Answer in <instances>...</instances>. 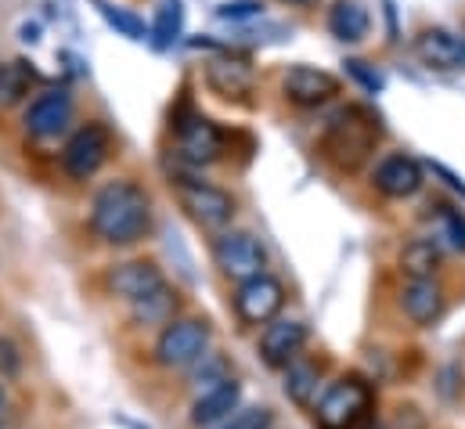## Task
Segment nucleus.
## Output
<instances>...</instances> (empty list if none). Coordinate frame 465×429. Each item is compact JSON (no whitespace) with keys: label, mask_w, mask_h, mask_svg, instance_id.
Returning a JSON list of instances; mask_svg holds the SVG:
<instances>
[{"label":"nucleus","mask_w":465,"mask_h":429,"mask_svg":"<svg viewBox=\"0 0 465 429\" xmlns=\"http://www.w3.org/2000/svg\"><path fill=\"white\" fill-rule=\"evenodd\" d=\"M152 227V199L141 185L119 177L98 188L91 203V231L109 245H134Z\"/></svg>","instance_id":"1"},{"label":"nucleus","mask_w":465,"mask_h":429,"mask_svg":"<svg viewBox=\"0 0 465 429\" xmlns=\"http://www.w3.org/2000/svg\"><path fill=\"white\" fill-rule=\"evenodd\" d=\"M379 134H382V126H379V115L375 112H368V108L361 105H350L329 123V130L322 137V152H325V159L336 170L353 174V170H361L371 159V152L379 145Z\"/></svg>","instance_id":"2"},{"label":"nucleus","mask_w":465,"mask_h":429,"mask_svg":"<svg viewBox=\"0 0 465 429\" xmlns=\"http://www.w3.org/2000/svg\"><path fill=\"white\" fill-rule=\"evenodd\" d=\"M371 412V386L361 375H347L322 390L314 404L318 429H364Z\"/></svg>","instance_id":"3"},{"label":"nucleus","mask_w":465,"mask_h":429,"mask_svg":"<svg viewBox=\"0 0 465 429\" xmlns=\"http://www.w3.org/2000/svg\"><path fill=\"white\" fill-rule=\"evenodd\" d=\"M210 324L199 318H173L155 339V361L163 368H192L203 354H210Z\"/></svg>","instance_id":"4"},{"label":"nucleus","mask_w":465,"mask_h":429,"mask_svg":"<svg viewBox=\"0 0 465 429\" xmlns=\"http://www.w3.org/2000/svg\"><path fill=\"white\" fill-rule=\"evenodd\" d=\"M173 192H177L181 210L192 216L199 227L221 231V227L232 224L234 199L224 188H217V185H210V181H195V177H177V181H173Z\"/></svg>","instance_id":"5"},{"label":"nucleus","mask_w":465,"mask_h":429,"mask_svg":"<svg viewBox=\"0 0 465 429\" xmlns=\"http://www.w3.org/2000/svg\"><path fill=\"white\" fill-rule=\"evenodd\" d=\"M213 264L221 267L224 278L242 285V282H249L256 274H267V249L249 231H224L213 242Z\"/></svg>","instance_id":"6"},{"label":"nucleus","mask_w":465,"mask_h":429,"mask_svg":"<svg viewBox=\"0 0 465 429\" xmlns=\"http://www.w3.org/2000/svg\"><path fill=\"white\" fill-rule=\"evenodd\" d=\"M109 152H113V134L102 123H87L69 137V145L62 152V166L73 181H91L105 166Z\"/></svg>","instance_id":"7"},{"label":"nucleus","mask_w":465,"mask_h":429,"mask_svg":"<svg viewBox=\"0 0 465 429\" xmlns=\"http://www.w3.org/2000/svg\"><path fill=\"white\" fill-rule=\"evenodd\" d=\"M285 307V285L274 274H256L238 285L234 293V314L242 324H267Z\"/></svg>","instance_id":"8"},{"label":"nucleus","mask_w":465,"mask_h":429,"mask_svg":"<svg viewBox=\"0 0 465 429\" xmlns=\"http://www.w3.org/2000/svg\"><path fill=\"white\" fill-rule=\"evenodd\" d=\"M177 152L192 166L217 163L221 152H224V134L213 119H206L199 112H188L184 119H177Z\"/></svg>","instance_id":"9"},{"label":"nucleus","mask_w":465,"mask_h":429,"mask_svg":"<svg viewBox=\"0 0 465 429\" xmlns=\"http://www.w3.org/2000/svg\"><path fill=\"white\" fill-rule=\"evenodd\" d=\"M25 130H29V137H36V141H51V137H58L69 123H73V95L69 91H44V95H36L29 108H25Z\"/></svg>","instance_id":"10"},{"label":"nucleus","mask_w":465,"mask_h":429,"mask_svg":"<svg viewBox=\"0 0 465 429\" xmlns=\"http://www.w3.org/2000/svg\"><path fill=\"white\" fill-rule=\"evenodd\" d=\"M282 91L292 105L300 108H314V105H325L340 95V80L325 69H314V65H292L282 80Z\"/></svg>","instance_id":"11"},{"label":"nucleus","mask_w":465,"mask_h":429,"mask_svg":"<svg viewBox=\"0 0 465 429\" xmlns=\"http://www.w3.org/2000/svg\"><path fill=\"white\" fill-rule=\"evenodd\" d=\"M307 343V324L296 322V318H274V322L263 324V335H260V357L263 364L271 368H289L300 350Z\"/></svg>","instance_id":"12"},{"label":"nucleus","mask_w":465,"mask_h":429,"mask_svg":"<svg viewBox=\"0 0 465 429\" xmlns=\"http://www.w3.org/2000/svg\"><path fill=\"white\" fill-rule=\"evenodd\" d=\"M238 408H242V386H238L234 379H228V383H221V386H213V390H203V394L195 397L188 419H192L195 429H213V426H221V423H228Z\"/></svg>","instance_id":"13"},{"label":"nucleus","mask_w":465,"mask_h":429,"mask_svg":"<svg viewBox=\"0 0 465 429\" xmlns=\"http://www.w3.org/2000/svg\"><path fill=\"white\" fill-rule=\"evenodd\" d=\"M159 285H166V278H163L159 264H152V260H126L109 271V289L123 296L126 304H137L141 296L155 293Z\"/></svg>","instance_id":"14"},{"label":"nucleus","mask_w":465,"mask_h":429,"mask_svg":"<svg viewBox=\"0 0 465 429\" xmlns=\"http://www.w3.org/2000/svg\"><path fill=\"white\" fill-rule=\"evenodd\" d=\"M401 311L411 324L426 328L444 314V289L433 278H408L401 289Z\"/></svg>","instance_id":"15"},{"label":"nucleus","mask_w":465,"mask_h":429,"mask_svg":"<svg viewBox=\"0 0 465 429\" xmlns=\"http://www.w3.org/2000/svg\"><path fill=\"white\" fill-rule=\"evenodd\" d=\"M375 188L386 199H411L422 188V166L411 155H386L375 166Z\"/></svg>","instance_id":"16"},{"label":"nucleus","mask_w":465,"mask_h":429,"mask_svg":"<svg viewBox=\"0 0 465 429\" xmlns=\"http://www.w3.org/2000/svg\"><path fill=\"white\" fill-rule=\"evenodd\" d=\"M415 55L430 65V69H465V33L451 29H426L415 40Z\"/></svg>","instance_id":"17"},{"label":"nucleus","mask_w":465,"mask_h":429,"mask_svg":"<svg viewBox=\"0 0 465 429\" xmlns=\"http://www.w3.org/2000/svg\"><path fill=\"white\" fill-rule=\"evenodd\" d=\"M285 397L296 404V408H314L318 404V390H322V368L318 364H311V361H292L289 368H285Z\"/></svg>","instance_id":"18"},{"label":"nucleus","mask_w":465,"mask_h":429,"mask_svg":"<svg viewBox=\"0 0 465 429\" xmlns=\"http://www.w3.org/2000/svg\"><path fill=\"white\" fill-rule=\"evenodd\" d=\"M177 307H181V293L170 289V285H159L155 293H148L137 304H130V314H134L137 324H170Z\"/></svg>","instance_id":"19"},{"label":"nucleus","mask_w":465,"mask_h":429,"mask_svg":"<svg viewBox=\"0 0 465 429\" xmlns=\"http://www.w3.org/2000/svg\"><path fill=\"white\" fill-rule=\"evenodd\" d=\"M368 25H371V18H368V11H364L357 0H336L332 11H329V29H332V36L343 40V44L364 40V36H368Z\"/></svg>","instance_id":"20"},{"label":"nucleus","mask_w":465,"mask_h":429,"mask_svg":"<svg viewBox=\"0 0 465 429\" xmlns=\"http://www.w3.org/2000/svg\"><path fill=\"white\" fill-rule=\"evenodd\" d=\"M440 264H444V253L433 238H415L401 253V271L408 278H433L440 271Z\"/></svg>","instance_id":"21"},{"label":"nucleus","mask_w":465,"mask_h":429,"mask_svg":"<svg viewBox=\"0 0 465 429\" xmlns=\"http://www.w3.org/2000/svg\"><path fill=\"white\" fill-rule=\"evenodd\" d=\"M206 80L221 98H242V95L252 91V73L238 62H213L206 69Z\"/></svg>","instance_id":"22"},{"label":"nucleus","mask_w":465,"mask_h":429,"mask_svg":"<svg viewBox=\"0 0 465 429\" xmlns=\"http://www.w3.org/2000/svg\"><path fill=\"white\" fill-rule=\"evenodd\" d=\"M181 29H184V4H181V0H159V7H155V25H152V44H155L159 51H166V47L177 44Z\"/></svg>","instance_id":"23"},{"label":"nucleus","mask_w":465,"mask_h":429,"mask_svg":"<svg viewBox=\"0 0 465 429\" xmlns=\"http://www.w3.org/2000/svg\"><path fill=\"white\" fill-rule=\"evenodd\" d=\"M33 84V69L25 62H7L0 65V108H11L22 102V95Z\"/></svg>","instance_id":"24"},{"label":"nucleus","mask_w":465,"mask_h":429,"mask_svg":"<svg viewBox=\"0 0 465 429\" xmlns=\"http://www.w3.org/2000/svg\"><path fill=\"white\" fill-rule=\"evenodd\" d=\"M98 11L105 15V22L116 29L119 36H126V40H144V36H148L141 15H134V11H126V7H116V4H98Z\"/></svg>","instance_id":"25"},{"label":"nucleus","mask_w":465,"mask_h":429,"mask_svg":"<svg viewBox=\"0 0 465 429\" xmlns=\"http://www.w3.org/2000/svg\"><path fill=\"white\" fill-rule=\"evenodd\" d=\"M228 379H232V372H228V361H224L221 354H203V357L195 361L192 383H195L199 390H213V386H221V383H228Z\"/></svg>","instance_id":"26"},{"label":"nucleus","mask_w":465,"mask_h":429,"mask_svg":"<svg viewBox=\"0 0 465 429\" xmlns=\"http://www.w3.org/2000/svg\"><path fill=\"white\" fill-rule=\"evenodd\" d=\"M213 429H274V412L263 408V404H256V408H238L228 423H221V426H213Z\"/></svg>","instance_id":"27"},{"label":"nucleus","mask_w":465,"mask_h":429,"mask_svg":"<svg viewBox=\"0 0 465 429\" xmlns=\"http://www.w3.org/2000/svg\"><path fill=\"white\" fill-rule=\"evenodd\" d=\"M440 234L455 253H465V214L455 206H440Z\"/></svg>","instance_id":"28"},{"label":"nucleus","mask_w":465,"mask_h":429,"mask_svg":"<svg viewBox=\"0 0 465 429\" xmlns=\"http://www.w3.org/2000/svg\"><path fill=\"white\" fill-rule=\"evenodd\" d=\"M256 15H260L256 0H228L217 7V18H224V22H242V18H256Z\"/></svg>","instance_id":"29"},{"label":"nucleus","mask_w":465,"mask_h":429,"mask_svg":"<svg viewBox=\"0 0 465 429\" xmlns=\"http://www.w3.org/2000/svg\"><path fill=\"white\" fill-rule=\"evenodd\" d=\"M347 73L353 76V80H361L368 91H379V87H382V76H379V73H371V69H368L364 62H357V58H350L347 62Z\"/></svg>","instance_id":"30"},{"label":"nucleus","mask_w":465,"mask_h":429,"mask_svg":"<svg viewBox=\"0 0 465 429\" xmlns=\"http://www.w3.org/2000/svg\"><path fill=\"white\" fill-rule=\"evenodd\" d=\"M0 372L4 375H15L18 372V357H15V346L0 339Z\"/></svg>","instance_id":"31"},{"label":"nucleus","mask_w":465,"mask_h":429,"mask_svg":"<svg viewBox=\"0 0 465 429\" xmlns=\"http://www.w3.org/2000/svg\"><path fill=\"white\" fill-rule=\"evenodd\" d=\"M433 174H440V177H444V181H448V185H451L455 192H462V195H465V185L459 181V177H455V174H451V170H444L440 163H433Z\"/></svg>","instance_id":"32"},{"label":"nucleus","mask_w":465,"mask_h":429,"mask_svg":"<svg viewBox=\"0 0 465 429\" xmlns=\"http://www.w3.org/2000/svg\"><path fill=\"white\" fill-rule=\"evenodd\" d=\"M285 4H292V7H314L318 0H285Z\"/></svg>","instance_id":"33"},{"label":"nucleus","mask_w":465,"mask_h":429,"mask_svg":"<svg viewBox=\"0 0 465 429\" xmlns=\"http://www.w3.org/2000/svg\"><path fill=\"white\" fill-rule=\"evenodd\" d=\"M4 404H7V390H4V383H0V412H4Z\"/></svg>","instance_id":"34"},{"label":"nucleus","mask_w":465,"mask_h":429,"mask_svg":"<svg viewBox=\"0 0 465 429\" xmlns=\"http://www.w3.org/2000/svg\"><path fill=\"white\" fill-rule=\"evenodd\" d=\"M123 426L126 429H148V426H141V423H130V419H123Z\"/></svg>","instance_id":"35"},{"label":"nucleus","mask_w":465,"mask_h":429,"mask_svg":"<svg viewBox=\"0 0 465 429\" xmlns=\"http://www.w3.org/2000/svg\"><path fill=\"white\" fill-rule=\"evenodd\" d=\"M364 429H382V426H364Z\"/></svg>","instance_id":"36"}]
</instances>
